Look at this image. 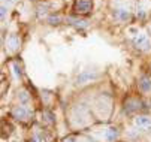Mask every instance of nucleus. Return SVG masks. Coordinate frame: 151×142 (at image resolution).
Segmentation results:
<instances>
[{"label": "nucleus", "instance_id": "39448f33", "mask_svg": "<svg viewBox=\"0 0 151 142\" xmlns=\"http://www.w3.org/2000/svg\"><path fill=\"white\" fill-rule=\"evenodd\" d=\"M135 124L138 127H142V129H148L151 126V118L150 117H145V115H139L135 118Z\"/></svg>", "mask_w": 151, "mask_h": 142}, {"label": "nucleus", "instance_id": "f8f14e48", "mask_svg": "<svg viewBox=\"0 0 151 142\" xmlns=\"http://www.w3.org/2000/svg\"><path fill=\"white\" fill-rule=\"evenodd\" d=\"M42 117L45 118V121H47V123H50V124H52V123H54V115H52V112H50V111H45Z\"/></svg>", "mask_w": 151, "mask_h": 142}, {"label": "nucleus", "instance_id": "9d476101", "mask_svg": "<svg viewBox=\"0 0 151 142\" xmlns=\"http://www.w3.org/2000/svg\"><path fill=\"white\" fill-rule=\"evenodd\" d=\"M141 106H139V102H135V100H129V102L126 103V112L127 114H132V112H135L136 109H139Z\"/></svg>", "mask_w": 151, "mask_h": 142}, {"label": "nucleus", "instance_id": "423d86ee", "mask_svg": "<svg viewBox=\"0 0 151 142\" xmlns=\"http://www.w3.org/2000/svg\"><path fill=\"white\" fill-rule=\"evenodd\" d=\"M12 115H14V118H17V120H24V118L29 117V111H27L24 106H17V108L12 111Z\"/></svg>", "mask_w": 151, "mask_h": 142}, {"label": "nucleus", "instance_id": "0eeeda50", "mask_svg": "<svg viewBox=\"0 0 151 142\" xmlns=\"http://www.w3.org/2000/svg\"><path fill=\"white\" fill-rule=\"evenodd\" d=\"M139 88L142 90V91H150L151 90V78L150 76H147V75H144V76H141L139 78Z\"/></svg>", "mask_w": 151, "mask_h": 142}, {"label": "nucleus", "instance_id": "f257e3e1", "mask_svg": "<svg viewBox=\"0 0 151 142\" xmlns=\"http://www.w3.org/2000/svg\"><path fill=\"white\" fill-rule=\"evenodd\" d=\"M133 45L139 49V51H148L151 48V40L148 39V36L145 34H136L133 37Z\"/></svg>", "mask_w": 151, "mask_h": 142}, {"label": "nucleus", "instance_id": "f3484780", "mask_svg": "<svg viewBox=\"0 0 151 142\" xmlns=\"http://www.w3.org/2000/svg\"><path fill=\"white\" fill-rule=\"evenodd\" d=\"M5 15H6V6L3 5L2 6V18H5Z\"/></svg>", "mask_w": 151, "mask_h": 142}, {"label": "nucleus", "instance_id": "7ed1b4c3", "mask_svg": "<svg viewBox=\"0 0 151 142\" xmlns=\"http://www.w3.org/2000/svg\"><path fill=\"white\" fill-rule=\"evenodd\" d=\"M94 78H97V73H94V72H91V70H84V72H81V73L76 76V84H78V85L87 84V82H90V81L94 79Z\"/></svg>", "mask_w": 151, "mask_h": 142}, {"label": "nucleus", "instance_id": "4468645a", "mask_svg": "<svg viewBox=\"0 0 151 142\" xmlns=\"http://www.w3.org/2000/svg\"><path fill=\"white\" fill-rule=\"evenodd\" d=\"M27 100H29V96H27L26 91H23V93L19 94V102H21V103H26Z\"/></svg>", "mask_w": 151, "mask_h": 142}, {"label": "nucleus", "instance_id": "2eb2a0df", "mask_svg": "<svg viewBox=\"0 0 151 142\" xmlns=\"http://www.w3.org/2000/svg\"><path fill=\"white\" fill-rule=\"evenodd\" d=\"M14 72H15V76H17V78L21 76V67H19L17 63H14Z\"/></svg>", "mask_w": 151, "mask_h": 142}, {"label": "nucleus", "instance_id": "f03ea898", "mask_svg": "<svg viewBox=\"0 0 151 142\" xmlns=\"http://www.w3.org/2000/svg\"><path fill=\"white\" fill-rule=\"evenodd\" d=\"M93 9V0H76L75 2V11L78 14H88Z\"/></svg>", "mask_w": 151, "mask_h": 142}, {"label": "nucleus", "instance_id": "ddd939ff", "mask_svg": "<svg viewBox=\"0 0 151 142\" xmlns=\"http://www.w3.org/2000/svg\"><path fill=\"white\" fill-rule=\"evenodd\" d=\"M60 21H61V18H60L58 15H51V16L48 18V23H50V24H52V26L60 24Z\"/></svg>", "mask_w": 151, "mask_h": 142}, {"label": "nucleus", "instance_id": "9b49d317", "mask_svg": "<svg viewBox=\"0 0 151 142\" xmlns=\"http://www.w3.org/2000/svg\"><path fill=\"white\" fill-rule=\"evenodd\" d=\"M117 138H118V130L115 127H111L109 130L106 132V139L109 141V142H114Z\"/></svg>", "mask_w": 151, "mask_h": 142}, {"label": "nucleus", "instance_id": "1a4fd4ad", "mask_svg": "<svg viewBox=\"0 0 151 142\" xmlns=\"http://www.w3.org/2000/svg\"><path fill=\"white\" fill-rule=\"evenodd\" d=\"M8 47H9L11 49H17V48L19 47V37H18L17 34H11V36L8 37Z\"/></svg>", "mask_w": 151, "mask_h": 142}, {"label": "nucleus", "instance_id": "dca6fc26", "mask_svg": "<svg viewBox=\"0 0 151 142\" xmlns=\"http://www.w3.org/2000/svg\"><path fill=\"white\" fill-rule=\"evenodd\" d=\"M75 141H76V139H75L73 136H69V138H66V139H64L63 142H75Z\"/></svg>", "mask_w": 151, "mask_h": 142}, {"label": "nucleus", "instance_id": "6e6552de", "mask_svg": "<svg viewBox=\"0 0 151 142\" xmlns=\"http://www.w3.org/2000/svg\"><path fill=\"white\" fill-rule=\"evenodd\" d=\"M114 15H115V18L121 19V21H127V19L130 18V12H129L127 9H115Z\"/></svg>", "mask_w": 151, "mask_h": 142}, {"label": "nucleus", "instance_id": "20e7f679", "mask_svg": "<svg viewBox=\"0 0 151 142\" xmlns=\"http://www.w3.org/2000/svg\"><path fill=\"white\" fill-rule=\"evenodd\" d=\"M66 21L78 29H87L88 27V21L87 19H79V18H75V16H68L66 18Z\"/></svg>", "mask_w": 151, "mask_h": 142}]
</instances>
